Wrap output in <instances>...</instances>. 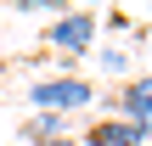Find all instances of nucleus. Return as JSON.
Here are the masks:
<instances>
[{
    "label": "nucleus",
    "instance_id": "obj_1",
    "mask_svg": "<svg viewBox=\"0 0 152 146\" xmlns=\"http://www.w3.org/2000/svg\"><path fill=\"white\" fill-rule=\"evenodd\" d=\"M23 101H28L34 113H56V118H68V113H79V107L96 101V84H90L85 73H51V79H34Z\"/></svg>",
    "mask_w": 152,
    "mask_h": 146
},
{
    "label": "nucleus",
    "instance_id": "obj_2",
    "mask_svg": "<svg viewBox=\"0 0 152 146\" xmlns=\"http://www.w3.org/2000/svg\"><path fill=\"white\" fill-rule=\"evenodd\" d=\"M96 28H102L96 11H62V17H51L45 45L62 51V56H90V51H96Z\"/></svg>",
    "mask_w": 152,
    "mask_h": 146
},
{
    "label": "nucleus",
    "instance_id": "obj_3",
    "mask_svg": "<svg viewBox=\"0 0 152 146\" xmlns=\"http://www.w3.org/2000/svg\"><path fill=\"white\" fill-rule=\"evenodd\" d=\"M113 118L135 124V129H141V141L152 146V73H147V79H130V84L118 90V101H113Z\"/></svg>",
    "mask_w": 152,
    "mask_h": 146
},
{
    "label": "nucleus",
    "instance_id": "obj_4",
    "mask_svg": "<svg viewBox=\"0 0 152 146\" xmlns=\"http://www.w3.org/2000/svg\"><path fill=\"white\" fill-rule=\"evenodd\" d=\"M79 146H147V141H141L135 124H124V118H102V124H90V129L79 135Z\"/></svg>",
    "mask_w": 152,
    "mask_h": 146
},
{
    "label": "nucleus",
    "instance_id": "obj_5",
    "mask_svg": "<svg viewBox=\"0 0 152 146\" xmlns=\"http://www.w3.org/2000/svg\"><path fill=\"white\" fill-rule=\"evenodd\" d=\"M62 129H68V118H56V113H39V118H34V124H28V129H23V141H62Z\"/></svg>",
    "mask_w": 152,
    "mask_h": 146
},
{
    "label": "nucleus",
    "instance_id": "obj_6",
    "mask_svg": "<svg viewBox=\"0 0 152 146\" xmlns=\"http://www.w3.org/2000/svg\"><path fill=\"white\" fill-rule=\"evenodd\" d=\"M96 68H102V73H113V79H118V73H124V68H130V56H124V51H96Z\"/></svg>",
    "mask_w": 152,
    "mask_h": 146
},
{
    "label": "nucleus",
    "instance_id": "obj_7",
    "mask_svg": "<svg viewBox=\"0 0 152 146\" xmlns=\"http://www.w3.org/2000/svg\"><path fill=\"white\" fill-rule=\"evenodd\" d=\"M39 146H79V141H73V135H62V141H39Z\"/></svg>",
    "mask_w": 152,
    "mask_h": 146
},
{
    "label": "nucleus",
    "instance_id": "obj_8",
    "mask_svg": "<svg viewBox=\"0 0 152 146\" xmlns=\"http://www.w3.org/2000/svg\"><path fill=\"white\" fill-rule=\"evenodd\" d=\"M0 68H6V62H0Z\"/></svg>",
    "mask_w": 152,
    "mask_h": 146
}]
</instances>
